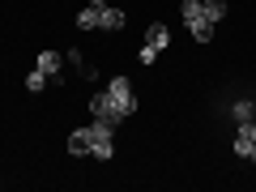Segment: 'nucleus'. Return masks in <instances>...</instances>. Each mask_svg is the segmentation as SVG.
<instances>
[{
	"mask_svg": "<svg viewBox=\"0 0 256 192\" xmlns=\"http://www.w3.org/2000/svg\"><path fill=\"white\" fill-rule=\"evenodd\" d=\"M230 116H235V124H252V120H256V102L252 98H239L235 107H230Z\"/></svg>",
	"mask_w": 256,
	"mask_h": 192,
	"instance_id": "8",
	"label": "nucleus"
},
{
	"mask_svg": "<svg viewBox=\"0 0 256 192\" xmlns=\"http://www.w3.org/2000/svg\"><path fill=\"white\" fill-rule=\"evenodd\" d=\"M102 9H107V0H90V4H86V9L77 13V30H98Z\"/></svg>",
	"mask_w": 256,
	"mask_h": 192,
	"instance_id": "5",
	"label": "nucleus"
},
{
	"mask_svg": "<svg viewBox=\"0 0 256 192\" xmlns=\"http://www.w3.org/2000/svg\"><path fill=\"white\" fill-rule=\"evenodd\" d=\"M90 132H94V150H90V154L107 162V158L116 154V128H111V124H102V120H94V124H90Z\"/></svg>",
	"mask_w": 256,
	"mask_h": 192,
	"instance_id": "4",
	"label": "nucleus"
},
{
	"mask_svg": "<svg viewBox=\"0 0 256 192\" xmlns=\"http://www.w3.org/2000/svg\"><path fill=\"white\" fill-rule=\"evenodd\" d=\"M90 111H94V120H102V124H111V128H120V124H124V116H120V111L111 107V94H107V86L90 94Z\"/></svg>",
	"mask_w": 256,
	"mask_h": 192,
	"instance_id": "3",
	"label": "nucleus"
},
{
	"mask_svg": "<svg viewBox=\"0 0 256 192\" xmlns=\"http://www.w3.org/2000/svg\"><path fill=\"white\" fill-rule=\"evenodd\" d=\"M107 94H111V107H116L124 120L137 111V94H132V86H128V77H111V82H107Z\"/></svg>",
	"mask_w": 256,
	"mask_h": 192,
	"instance_id": "2",
	"label": "nucleus"
},
{
	"mask_svg": "<svg viewBox=\"0 0 256 192\" xmlns=\"http://www.w3.org/2000/svg\"><path fill=\"white\" fill-rule=\"evenodd\" d=\"M34 68H43L47 77H56V73H60V52H38V64H34Z\"/></svg>",
	"mask_w": 256,
	"mask_h": 192,
	"instance_id": "10",
	"label": "nucleus"
},
{
	"mask_svg": "<svg viewBox=\"0 0 256 192\" xmlns=\"http://www.w3.org/2000/svg\"><path fill=\"white\" fill-rule=\"evenodd\" d=\"M146 43H150V47H158V52H166V43H171V30H166L162 22H150V30H146Z\"/></svg>",
	"mask_w": 256,
	"mask_h": 192,
	"instance_id": "7",
	"label": "nucleus"
},
{
	"mask_svg": "<svg viewBox=\"0 0 256 192\" xmlns=\"http://www.w3.org/2000/svg\"><path fill=\"white\" fill-rule=\"evenodd\" d=\"M137 60H141V64H154V60H158V47H150V43H146V47L137 52Z\"/></svg>",
	"mask_w": 256,
	"mask_h": 192,
	"instance_id": "13",
	"label": "nucleus"
},
{
	"mask_svg": "<svg viewBox=\"0 0 256 192\" xmlns=\"http://www.w3.org/2000/svg\"><path fill=\"white\" fill-rule=\"evenodd\" d=\"M201 9H205L210 22H222V18H226V0H201Z\"/></svg>",
	"mask_w": 256,
	"mask_h": 192,
	"instance_id": "11",
	"label": "nucleus"
},
{
	"mask_svg": "<svg viewBox=\"0 0 256 192\" xmlns=\"http://www.w3.org/2000/svg\"><path fill=\"white\" fill-rule=\"evenodd\" d=\"M239 128H248V137L256 141V120H252V124H239Z\"/></svg>",
	"mask_w": 256,
	"mask_h": 192,
	"instance_id": "14",
	"label": "nucleus"
},
{
	"mask_svg": "<svg viewBox=\"0 0 256 192\" xmlns=\"http://www.w3.org/2000/svg\"><path fill=\"white\" fill-rule=\"evenodd\" d=\"M180 13H184V26H188V34L196 38V43H210V38H214V22L205 18L201 0H184Z\"/></svg>",
	"mask_w": 256,
	"mask_h": 192,
	"instance_id": "1",
	"label": "nucleus"
},
{
	"mask_svg": "<svg viewBox=\"0 0 256 192\" xmlns=\"http://www.w3.org/2000/svg\"><path fill=\"white\" fill-rule=\"evenodd\" d=\"M90 150H94V132H90V128L68 132V154H90Z\"/></svg>",
	"mask_w": 256,
	"mask_h": 192,
	"instance_id": "6",
	"label": "nucleus"
},
{
	"mask_svg": "<svg viewBox=\"0 0 256 192\" xmlns=\"http://www.w3.org/2000/svg\"><path fill=\"white\" fill-rule=\"evenodd\" d=\"M43 86H47V73H43V68H34V73L26 77V90H30V94H38Z\"/></svg>",
	"mask_w": 256,
	"mask_h": 192,
	"instance_id": "12",
	"label": "nucleus"
},
{
	"mask_svg": "<svg viewBox=\"0 0 256 192\" xmlns=\"http://www.w3.org/2000/svg\"><path fill=\"white\" fill-rule=\"evenodd\" d=\"M124 9H111V4H107V9H102V22H98V30H124Z\"/></svg>",
	"mask_w": 256,
	"mask_h": 192,
	"instance_id": "9",
	"label": "nucleus"
}]
</instances>
